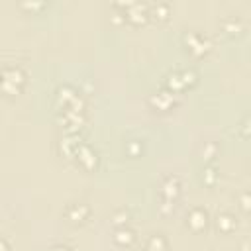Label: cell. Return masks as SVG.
Listing matches in <instances>:
<instances>
[{"label":"cell","instance_id":"6da1fadb","mask_svg":"<svg viewBox=\"0 0 251 251\" xmlns=\"http://www.w3.org/2000/svg\"><path fill=\"white\" fill-rule=\"evenodd\" d=\"M186 224H188L194 231H200V229H204L206 224H208V214H206L204 210L196 208V210H192V212L186 216Z\"/></svg>","mask_w":251,"mask_h":251},{"label":"cell","instance_id":"7a4b0ae2","mask_svg":"<svg viewBox=\"0 0 251 251\" xmlns=\"http://www.w3.org/2000/svg\"><path fill=\"white\" fill-rule=\"evenodd\" d=\"M88 214H90V210H88V206H84V204H73V206H69V210L65 212V216H67L71 222H75V224L84 222Z\"/></svg>","mask_w":251,"mask_h":251},{"label":"cell","instance_id":"3957f363","mask_svg":"<svg viewBox=\"0 0 251 251\" xmlns=\"http://www.w3.org/2000/svg\"><path fill=\"white\" fill-rule=\"evenodd\" d=\"M114 239H116L120 245H127V243H131V241L135 239V235H133L131 229H127V227H120V229L116 231Z\"/></svg>","mask_w":251,"mask_h":251},{"label":"cell","instance_id":"277c9868","mask_svg":"<svg viewBox=\"0 0 251 251\" xmlns=\"http://www.w3.org/2000/svg\"><path fill=\"white\" fill-rule=\"evenodd\" d=\"M176 192H178V180H176V176H169L167 182H165V186H163V194H167V198L173 200V196Z\"/></svg>","mask_w":251,"mask_h":251},{"label":"cell","instance_id":"5b68a950","mask_svg":"<svg viewBox=\"0 0 251 251\" xmlns=\"http://www.w3.org/2000/svg\"><path fill=\"white\" fill-rule=\"evenodd\" d=\"M0 251H8V243L4 239H0Z\"/></svg>","mask_w":251,"mask_h":251},{"label":"cell","instance_id":"8992f818","mask_svg":"<svg viewBox=\"0 0 251 251\" xmlns=\"http://www.w3.org/2000/svg\"><path fill=\"white\" fill-rule=\"evenodd\" d=\"M53 251H69V249L63 247V245H57V247H53Z\"/></svg>","mask_w":251,"mask_h":251}]
</instances>
